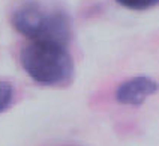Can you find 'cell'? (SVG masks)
I'll return each instance as SVG.
<instances>
[{
    "instance_id": "7a4b0ae2",
    "label": "cell",
    "mask_w": 159,
    "mask_h": 146,
    "mask_svg": "<svg viewBox=\"0 0 159 146\" xmlns=\"http://www.w3.org/2000/svg\"><path fill=\"white\" fill-rule=\"evenodd\" d=\"M20 64L30 78L44 86L68 84L74 77V59L66 44L30 41L21 53Z\"/></svg>"
},
{
    "instance_id": "3957f363",
    "label": "cell",
    "mask_w": 159,
    "mask_h": 146,
    "mask_svg": "<svg viewBox=\"0 0 159 146\" xmlns=\"http://www.w3.org/2000/svg\"><path fill=\"white\" fill-rule=\"evenodd\" d=\"M159 91V83L146 75L132 77L123 82L116 91V100L123 106H141Z\"/></svg>"
},
{
    "instance_id": "5b68a950",
    "label": "cell",
    "mask_w": 159,
    "mask_h": 146,
    "mask_svg": "<svg viewBox=\"0 0 159 146\" xmlns=\"http://www.w3.org/2000/svg\"><path fill=\"white\" fill-rule=\"evenodd\" d=\"M123 8L132 11H146L149 8H153L159 3V0H116Z\"/></svg>"
},
{
    "instance_id": "277c9868",
    "label": "cell",
    "mask_w": 159,
    "mask_h": 146,
    "mask_svg": "<svg viewBox=\"0 0 159 146\" xmlns=\"http://www.w3.org/2000/svg\"><path fill=\"white\" fill-rule=\"evenodd\" d=\"M14 101V87L8 82H0V113L9 109Z\"/></svg>"
},
{
    "instance_id": "6da1fadb",
    "label": "cell",
    "mask_w": 159,
    "mask_h": 146,
    "mask_svg": "<svg viewBox=\"0 0 159 146\" xmlns=\"http://www.w3.org/2000/svg\"><path fill=\"white\" fill-rule=\"evenodd\" d=\"M12 27L30 41H51L69 44L72 21L66 11L41 0L18 5L11 17Z\"/></svg>"
}]
</instances>
